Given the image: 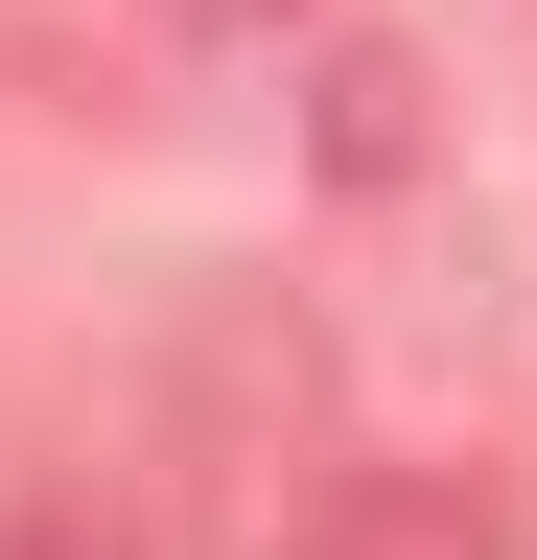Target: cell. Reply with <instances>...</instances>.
Instances as JSON below:
<instances>
[{"mask_svg": "<svg viewBox=\"0 0 537 560\" xmlns=\"http://www.w3.org/2000/svg\"><path fill=\"white\" fill-rule=\"evenodd\" d=\"M257 560H491V490H444V467H327Z\"/></svg>", "mask_w": 537, "mask_h": 560, "instance_id": "6da1fadb", "label": "cell"}, {"mask_svg": "<svg viewBox=\"0 0 537 560\" xmlns=\"http://www.w3.org/2000/svg\"><path fill=\"white\" fill-rule=\"evenodd\" d=\"M397 94H421V70H397V47H327V164H351V187L397 164V140H421V117H397Z\"/></svg>", "mask_w": 537, "mask_h": 560, "instance_id": "7a4b0ae2", "label": "cell"}, {"mask_svg": "<svg viewBox=\"0 0 537 560\" xmlns=\"http://www.w3.org/2000/svg\"><path fill=\"white\" fill-rule=\"evenodd\" d=\"M187 47H281V24H327V0H164Z\"/></svg>", "mask_w": 537, "mask_h": 560, "instance_id": "3957f363", "label": "cell"}, {"mask_svg": "<svg viewBox=\"0 0 537 560\" xmlns=\"http://www.w3.org/2000/svg\"><path fill=\"white\" fill-rule=\"evenodd\" d=\"M24 560H141V537H117L94 490H47V514H24Z\"/></svg>", "mask_w": 537, "mask_h": 560, "instance_id": "277c9868", "label": "cell"}]
</instances>
